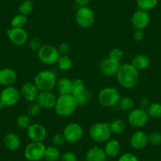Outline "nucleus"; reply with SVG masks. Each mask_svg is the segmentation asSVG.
<instances>
[{
    "instance_id": "49",
    "label": "nucleus",
    "mask_w": 161,
    "mask_h": 161,
    "mask_svg": "<svg viewBox=\"0 0 161 161\" xmlns=\"http://www.w3.org/2000/svg\"><path fill=\"white\" fill-rule=\"evenodd\" d=\"M31 1H32V0H31Z\"/></svg>"
},
{
    "instance_id": "13",
    "label": "nucleus",
    "mask_w": 161,
    "mask_h": 161,
    "mask_svg": "<svg viewBox=\"0 0 161 161\" xmlns=\"http://www.w3.org/2000/svg\"><path fill=\"white\" fill-rule=\"evenodd\" d=\"M7 34L10 42L16 46H22L29 40V35L25 29L13 28L7 31Z\"/></svg>"
},
{
    "instance_id": "48",
    "label": "nucleus",
    "mask_w": 161,
    "mask_h": 161,
    "mask_svg": "<svg viewBox=\"0 0 161 161\" xmlns=\"http://www.w3.org/2000/svg\"><path fill=\"white\" fill-rule=\"evenodd\" d=\"M82 161H86V160H82Z\"/></svg>"
},
{
    "instance_id": "45",
    "label": "nucleus",
    "mask_w": 161,
    "mask_h": 161,
    "mask_svg": "<svg viewBox=\"0 0 161 161\" xmlns=\"http://www.w3.org/2000/svg\"><path fill=\"white\" fill-rule=\"evenodd\" d=\"M138 105H139L138 107L139 108H142V109H144V110H147V108H148V106L150 105V103L149 101H148V99L145 98V97H143V98H142L140 100H139Z\"/></svg>"
},
{
    "instance_id": "42",
    "label": "nucleus",
    "mask_w": 161,
    "mask_h": 161,
    "mask_svg": "<svg viewBox=\"0 0 161 161\" xmlns=\"http://www.w3.org/2000/svg\"><path fill=\"white\" fill-rule=\"evenodd\" d=\"M118 161H139L137 156L131 153H126L119 156Z\"/></svg>"
},
{
    "instance_id": "14",
    "label": "nucleus",
    "mask_w": 161,
    "mask_h": 161,
    "mask_svg": "<svg viewBox=\"0 0 161 161\" xmlns=\"http://www.w3.org/2000/svg\"><path fill=\"white\" fill-rule=\"evenodd\" d=\"M121 66L120 62L108 57L103 58L100 64V72L106 77L115 76Z\"/></svg>"
},
{
    "instance_id": "27",
    "label": "nucleus",
    "mask_w": 161,
    "mask_h": 161,
    "mask_svg": "<svg viewBox=\"0 0 161 161\" xmlns=\"http://www.w3.org/2000/svg\"><path fill=\"white\" fill-rule=\"evenodd\" d=\"M109 127L111 134L119 135V134H123L126 130V123L123 119H116L109 123Z\"/></svg>"
},
{
    "instance_id": "2",
    "label": "nucleus",
    "mask_w": 161,
    "mask_h": 161,
    "mask_svg": "<svg viewBox=\"0 0 161 161\" xmlns=\"http://www.w3.org/2000/svg\"><path fill=\"white\" fill-rule=\"evenodd\" d=\"M75 97L71 94L59 96L54 108L55 113L61 117H69L75 112L77 108Z\"/></svg>"
},
{
    "instance_id": "16",
    "label": "nucleus",
    "mask_w": 161,
    "mask_h": 161,
    "mask_svg": "<svg viewBox=\"0 0 161 161\" xmlns=\"http://www.w3.org/2000/svg\"><path fill=\"white\" fill-rule=\"evenodd\" d=\"M58 97L52 91L40 92L36 103L42 109H52L55 108Z\"/></svg>"
},
{
    "instance_id": "28",
    "label": "nucleus",
    "mask_w": 161,
    "mask_h": 161,
    "mask_svg": "<svg viewBox=\"0 0 161 161\" xmlns=\"http://www.w3.org/2000/svg\"><path fill=\"white\" fill-rule=\"evenodd\" d=\"M56 64L60 70L68 71L72 68L73 60L69 55H60Z\"/></svg>"
},
{
    "instance_id": "8",
    "label": "nucleus",
    "mask_w": 161,
    "mask_h": 161,
    "mask_svg": "<svg viewBox=\"0 0 161 161\" xmlns=\"http://www.w3.org/2000/svg\"><path fill=\"white\" fill-rule=\"evenodd\" d=\"M46 146L43 142H31L26 145L24 151V156L29 161H39L44 156Z\"/></svg>"
},
{
    "instance_id": "33",
    "label": "nucleus",
    "mask_w": 161,
    "mask_h": 161,
    "mask_svg": "<svg viewBox=\"0 0 161 161\" xmlns=\"http://www.w3.org/2000/svg\"><path fill=\"white\" fill-rule=\"evenodd\" d=\"M27 17L25 15L18 14L14 16V18L11 20V26L13 28H21V29H24L26 23H27Z\"/></svg>"
},
{
    "instance_id": "34",
    "label": "nucleus",
    "mask_w": 161,
    "mask_h": 161,
    "mask_svg": "<svg viewBox=\"0 0 161 161\" xmlns=\"http://www.w3.org/2000/svg\"><path fill=\"white\" fill-rule=\"evenodd\" d=\"M16 124L20 129L27 130L30 126L31 119L28 114H21L16 119Z\"/></svg>"
},
{
    "instance_id": "39",
    "label": "nucleus",
    "mask_w": 161,
    "mask_h": 161,
    "mask_svg": "<svg viewBox=\"0 0 161 161\" xmlns=\"http://www.w3.org/2000/svg\"><path fill=\"white\" fill-rule=\"evenodd\" d=\"M52 142L54 146L58 147L64 145L65 142H66V140L63 133H57L52 136Z\"/></svg>"
},
{
    "instance_id": "5",
    "label": "nucleus",
    "mask_w": 161,
    "mask_h": 161,
    "mask_svg": "<svg viewBox=\"0 0 161 161\" xmlns=\"http://www.w3.org/2000/svg\"><path fill=\"white\" fill-rule=\"evenodd\" d=\"M89 135L90 138L97 143H103V142H108L111 135L109 123H94L89 128Z\"/></svg>"
},
{
    "instance_id": "19",
    "label": "nucleus",
    "mask_w": 161,
    "mask_h": 161,
    "mask_svg": "<svg viewBox=\"0 0 161 161\" xmlns=\"http://www.w3.org/2000/svg\"><path fill=\"white\" fill-rule=\"evenodd\" d=\"M130 143L134 149H143L148 144V134H146L143 131H136L131 135Z\"/></svg>"
},
{
    "instance_id": "44",
    "label": "nucleus",
    "mask_w": 161,
    "mask_h": 161,
    "mask_svg": "<svg viewBox=\"0 0 161 161\" xmlns=\"http://www.w3.org/2000/svg\"><path fill=\"white\" fill-rule=\"evenodd\" d=\"M133 37H134V40L137 42H140L145 37V32L142 29H135L133 33Z\"/></svg>"
},
{
    "instance_id": "40",
    "label": "nucleus",
    "mask_w": 161,
    "mask_h": 161,
    "mask_svg": "<svg viewBox=\"0 0 161 161\" xmlns=\"http://www.w3.org/2000/svg\"><path fill=\"white\" fill-rule=\"evenodd\" d=\"M108 57L111 58H114V59L117 60L119 62H122V60L123 59V57H124V52L121 50L119 47H114V48L111 49L109 52V55Z\"/></svg>"
},
{
    "instance_id": "1",
    "label": "nucleus",
    "mask_w": 161,
    "mask_h": 161,
    "mask_svg": "<svg viewBox=\"0 0 161 161\" xmlns=\"http://www.w3.org/2000/svg\"><path fill=\"white\" fill-rule=\"evenodd\" d=\"M115 77L118 83L122 87L130 89L138 82L139 71L131 63L121 64Z\"/></svg>"
},
{
    "instance_id": "12",
    "label": "nucleus",
    "mask_w": 161,
    "mask_h": 161,
    "mask_svg": "<svg viewBox=\"0 0 161 161\" xmlns=\"http://www.w3.org/2000/svg\"><path fill=\"white\" fill-rule=\"evenodd\" d=\"M26 130L28 137L31 142H43L47 137V130L40 123H32Z\"/></svg>"
},
{
    "instance_id": "3",
    "label": "nucleus",
    "mask_w": 161,
    "mask_h": 161,
    "mask_svg": "<svg viewBox=\"0 0 161 161\" xmlns=\"http://www.w3.org/2000/svg\"><path fill=\"white\" fill-rule=\"evenodd\" d=\"M33 82L40 92L52 91L56 86L57 78L52 71L42 70L35 76Z\"/></svg>"
},
{
    "instance_id": "36",
    "label": "nucleus",
    "mask_w": 161,
    "mask_h": 161,
    "mask_svg": "<svg viewBox=\"0 0 161 161\" xmlns=\"http://www.w3.org/2000/svg\"><path fill=\"white\" fill-rule=\"evenodd\" d=\"M148 144L153 146H158L161 145V133L153 131L148 135Z\"/></svg>"
},
{
    "instance_id": "23",
    "label": "nucleus",
    "mask_w": 161,
    "mask_h": 161,
    "mask_svg": "<svg viewBox=\"0 0 161 161\" xmlns=\"http://www.w3.org/2000/svg\"><path fill=\"white\" fill-rule=\"evenodd\" d=\"M131 64L137 69V70H145L149 67L151 64V60L149 57L144 54H139L133 58Z\"/></svg>"
},
{
    "instance_id": "15",
    "label": "nucleus",
    "mask_w": 161,
    "mask_h": 161,
    "mask_svg": "<svg viewBox=\"0 0 161 161\" xmlns=\"http://www.w3.org/2000/svg\"><path fill=\"white\" fill-rule=\"evenodd\" d=\"M151 18L148 11L142 10H138L134 13L131 18V23L133 27L135 29H142L144 30L146 29L150 24Z\"/></svg>"
},
{
    "instance_id": "41",
    "label": "nucleus",
    "mask_w": 161,
    "mask_h": 161,
    "mask_svg": "<svg viewBox=\"0 0 161 161\" xmlns=\"http://www.w3.org/2000/svg\"><path fill=\"white\" fill-rule=\"evenodd\" d=\"M60 161H77V157L73 152H66L61 156Z\"/></svg>"
},
{
    "instance_id": "25",
    "label": "nucleus",
    "mask_w": 161,
    "mask_h": 161,
    "mask_svg": "<svg viewBox=\"0 0 161 161\" xmlns=\"http://www.w3.org/2000/svg\"><path fill=\"white\" fill-rule=\"evenodd\" d=\"M86 90H87L86 89V83L84 82V80L82 79L77 78L72 80V87H71L70 94L73 97H77V96L83 93Z\"/></svg>"
},
{
    "instance_id": "6",
    "label": "nucleus",
    "mask_w": 161,
    "mask_h": 161,
    "mask_svg": "<svg viewBox=\"0 0 161 161\" xmlns=\"http://www.w3.org/2000/svg\"><path fill=\"white\" fill-rule=\"evenodd\" d=\"M77 25L83 29L91 27L95 22V13L89 7H79L75 14Z\"/></svg>"
},
{
    "instance_id": "17",
    "label": "nucleus",
    "mask_w": 161,
    "mask_h": 161,
    "mask_svg": "<svg viewBox=\"0 0 161 161\" xmlns=\"http://www.w3.org/2000/svg\"><path fill=\"white\" fill-rule=\"evenodd\" d=\"M40 91L34 82H26L22 86L21 89V95L26 101L29 103L36 102Z\"/></svg>"
},
{
    "instance_id": "29",
    "label": "nucleus",
    "mask_w": 161,
    "mask_h": 161,
    "mask_svg": "<svg viewBox=\"0 0 161 161\" xmlns=\"http://www.w3.org/2000/svg\"><path fill=\"white\" fill-rule=\"evenodd\" d=\"M134 100L130 97H123L120 98L119 103V108L123 111H130L134 108Z\"/></svg>"
},
{
    "instance_id": "32",
    "label": "nucleus",
    "mask_w": 161,
    "mask_h": 161,
    "mask_svg": "<svg viewBox=\"0 0 161 161\" xmlns=\"http://www.w3.org/2000/svg\"><path fill=\"white\" fill-rule=\"evenodd\" d=\"M32 10H33V3L31 0H23V2L18 7L19 14L26 17L30 14Z\"/></svg>"
},
{
    "instance_id": "24",
    "label": "nucleus",
    "mask_w": 161,
    "mask_h": 161,
    "mask_svg": "<svg viewBox=\"0 0 161 161\" xmlns=\"http://www.w3.org/2000/svg\"><path fill=\"white\" fill-rule=\"evenodd\" d=\"M72 87V80L68 77H62L59 80H57L55 88L59 96L68 95L71 93Z\"/></svg>"
},
{
    "instance_id": "4",
    "label": "nucleus",
    "mask_w": 161,
    "mask_h": 161,
    "mask_svg": "<svg viewBox=\"0 0 161 161\" xmlns=\"http://www.w3.org/2000/svg\"><path fill=\"white\" fill-rule=\"evenodd\" d=\"M120 92L114 87H106L102 89L97 95L99 103L104 108H113L120 100Z\"/></svg>"
},
{
    "instance_id": "18",
    "label": "nucleus",
    "mask_w": 161,
    "mask_h": 161,
    "mask_svg": "<svg viewBox=\"0 0 161 161\" xmlns=\"http://www.w3.org/2000/svg\"><path fill=\"white\" fill-rule=\"evenodd\" d=\"M18 79V74L11 68H3L0 69V85L8 87L12 86Z\"/></svg>"
},
{
    "instance_id": "7",
    "label": "nucleus",
    "mask_w": 161,
    "mask_h": 161,
    "mask_svg": "<svg viewBox=\"0 0 161 161\" xmlns=\"http://www.w3.org/2000/svg\"><path fill=\"white\" fill-rule=\"evenodd\" d=\"M37 55L40 62L46 65L55 64L60 56L57 47L49 44H44L40 47Z\"/></svg>"
},
{
    "instance_id": "31",
    "label": "nucleus",
    "mask_w": 161,
    "mask_h": 161,
    "mask_svg": "<svg viewBox=\"0 0 161 161\" xmlns=\"http://www.w3.org/2000/svg\"><path fill=\"white\" fill-rule=\"evenodd\" d=\"M137 4L139 10L148 12L157 6L158 0H137Z\"/></svg>"
},
{
    "instance_id": "21",
    "label": "nucleus",
    "mask_w": 161,
    "mask_h": 161,
    "mask_svg": "<svg viewBox=\"0 0 161 161\" xmlns=\"http://www.w3.org/2000/svg\"><path fill=\"white\" fill-rule=\"evenodd\" d=\"M107 157L103 148L98 146L90 148L86 154V161H106Z\"/></svg>"
},
{
    "instance_id": "43",
    "label": "nucleus",
    "mask_w": 161,
    "mask_h": 161,
    "mask_svg": "<svg viewBox=\"0 0 161 161\" xmlns=\"http://www.w3.org/2000/svg\"><path fill=\"white\" fill-rule=\"evenodd\" d=\"M57 49H58V52L60 55H68V54L69 53V51H70L69 44H66V43H62L61 44L58 45Z\"/></svg>"
},
{
    "instance_id": "26",
    "label": "nucleus",
    "mask_w": 161,
    "mask_h": 161,
    "mask_svg": "<svg viewBox=\"0 0 161 161\" xmlns=\"http://www.w3.org/2000/svg\"><path fill=\"white\" fill-rule=\"evenodd\" d=\"M60 157H61V153L58 147L54 145L46 147L44 156V159L46 161H57L60 159Z\"/></svg>"
},
{
    "instance_id": "22",
    "label": "nucleus",
    "mask_w": 161,
    "mask_h": 161,
    "mask_svg": "<svg viewBox=\"0 0 161 161\" xmlns=\"http://www.w3.org/2000/svg\"><path fill=\"white\" fill-rule=\"evenodd\" d=\"M103 150L108 157H116L121 151L120 142L116 139H109L108 142H106Z\"/></svg>"
},
{
    "instance_id": "37",
    "label": "nucleus",
    "mask_w": 161,
    "mask_h": 161,
    "mask_svg": "<svg viewBox=\"0 0 161 161\" xmlns=\"http://www.w3.org/2000/svg\"><path fill=\"white\" fill-rule=\"evenodd\" d=\"M29 46L30 49H32L33 52H38L40 47L43 46V42L41 39L38 36H33L30 39L29 42Z\"/></svg>"
},
{
    "instance_id": "10",
    "label": "nucleus",
    "mask_w": 161,
    "mask_h": 161,
    "mask_svg": "<svg viewBox=\"0 0 161 161\" xmlns=\"http://www.w3.org/2000/svg\"><path fill=\"white\" fill-rule=\"evenodd\" d=\"M66 142L75 144L80 142L84 136L83 127L77 123H70L66 125L63 131Z\"/></svg>"
},
{
    "instance_id": "9",
    "label": "nucleus",
    "mask_w": 161,
    "mask_h": 161,
    "mask_svg": "<svg viewBox=\"0 0 161 161\" xmlns=\"http://www.w3.org/2000/svg\"><path fill=\"white\" fill-rule=\"evenodd\" d=\"M149 116L146 110L142 108H134L129 111L127 115L128 123L134 128H141L145 126L148 123Z\"/></svg>"
},
{
    "instance_id": "35",
    "label": "nucleus",
    "mask_w": 161,
    "mask_h": 161,
    "mask_svg": "<svg viewBox=\"0 0 161 161\" xmlns=\"http://www.w3.org/2000/svg\"><path fill=\"white\" fill-rule=\"evenodd\" d=\"M42 108H40V105L36 102L29 103L27 107V114L29 117H36L40 113Z\"/></svg>"
},
{
    "instance_id": "30",
    "label": "nucleus",
    "mask_w": 161,
    "mask_h": 161,
    "mask_svg": "<svg viewBox=\"0 0 161 161\" xmlns=\"http://www.w3.org/2000/svg\"><path fill=\"white\" fill-rule=\"evenodd\" d=\"M148 116L153 119H159L161 118V103H150L146 110Z\"/></svg>"
},
{
    "instance_id": "46",
    "label": "nucleus",
    "mask_w": 161,
    "mask_h": 161,
    "mask_svg": "<svg viewBox=\"0 0 161 161\" xmlns=\"http://www.w3.org/2000/svg\"><path fill=\"white\" fill-rule=\"evenodd\" d=\"M74 1L79 7H88L89 3H90V0H74Z\"/></svg>"
},
{
    "instance_id": "38",
    "label": "nucleus",
    "mask_w": 161,
    "mask_h": 161,
    "mask_svg": "<svg viewBox=\"0 0 161 161\" xmlns=\"http://www.w3.org/2000/svg\"><path fill=\"white\" fill-rule=\"evenodd\" d=\"M75 99L77 106H84L86 103H89V101L90 100V93H89V91L86 90L83 93L76 97Z\"/></svg>"
},
{
    "instance_id": "47",
    "label": "nucleus",
    "mask_w": 161,
    "mask_h": 161,
    "mask_svg": "<svg viewBox=\"0 0 161 161\" xmlns=\"http://www.w3.org/2000/svg\"><path fill=\"white\" fill-rule=\"evenodd\" d=\"M4 107H5V105H4L3 103V102L1 101V100H0V109H3V108Z\"/></svg>"
},
{
    "instance_id": "20",
    "label": "nucleus",
    "mask_w": 161,
    "mask_h": 161,
    "mask_svg": "<svg viewBox=\"0 0 161 161\" xmlns=\"http://www.w3.org/2000/svg\"><path fill=\"white\" fill-rule=\"evenodd\" d=\"M3 144L7 149L16 151L21 146V138L15 133H7L3 137Z\"/></svg>"
},
{
    "instance_id": "11",
    "label": "nucleus",
    "mask_w": 161,
    "mask_h": 161,
    "mask_svg": "<svg viewBox=\"0 0 161 161\" xmlns=\"http://www.w3.org/2000/svg\"><path fill=\"white\" fill-rule=\"evenodd\" d=\"M21 92L17 88L12 86L5 87L0 92V100L5 107H13L18 103Z\"/></svg>"
}]
</instances>
